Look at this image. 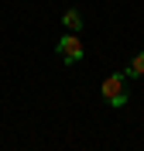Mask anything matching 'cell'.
I'll return each mask as SVG.
<instances>
[{"mask_svg":"<svg viewBox=\"0 0 144 151\" xmlns=\"http://www.w3.org/2000/svg\"><path fill=\"white\" fill-rule=\"evenodd\" d=\"M100 96H103L110 106H124V103H127V72L106 76L103 86H100Z\"/></svg>","mask_w":144,"mask_h":151,"instance_id":"1","label":"cell"},{"mask_svg":"<svg viewBox=\"0 0 144 151\" xmlns=\"http://www.w3.org/2000/svg\"><path fill=\"white\" fill-rule=\"evenodd\" d=\"M55 52H58V58H62L65 65H72V62H79V58H82V41H79V35H72V31H69L65 38H58Z\"/></svg>","mask_w":144,"mask_h":151,"instance_id":"2","label":"cell"},{"mask_svg":"<svg viewBox=\"0 0 144 151\" xmlns=\"http://www.w3.org/2000/svg\"><path fill=\"white\" fill-rule=\"evenodd\" d=\"M62 24H65V28L76 35V31H82V14H79L76 7H72V10H65V14H62Z\"/></svg>","mask_w":144,"mask_h":151,"instance_id":"3","label":"cell"},{"mask_svg":"<svg viewBox=\"0 0 144 151\" xmlns=\"http://www.w3.org/2000/svg\"><path fill=\"white\" fill-rule=\"evenodd\" d=\"M141 76H144V52H137L127 65V79H141Z\"/></svg>","mask_w":144,"mask_h":151,"instance_id":"4","label":"cell"}]
</instances>
